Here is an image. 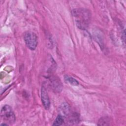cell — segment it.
<instances>
[{
  "mask_svg": "<svg viewBox=\"0 0 126 126\" xmlns=\"http://www.w3.org/2000/svg\"><path fill=\"white\" fill-rule=\"evenodd\" d=\"M25 43L29 49L34 50L37 47L38 38L36 34L32 32H26L24 36Z\"/></svg>",
  "mask_w": 126,
  "mask_h": 126,
  "instance_id": "cell-2",
  "label": "cell"
},
{
  "mask_svg": "<svg viewBox=\"0 0 126 126\" xmlns=\"http://www.w3.org/2000/svg\"><path fill=\"white\" fill-rule=\"evenodd\" d=\"M0 125L1 126H8V124H5V123H2V124H0Z\"/></svg>",
  "mask_w": 126,
  "mask_h": 126,
  "instance_id": "cell-9",
  "label": "cell"
},
{
  "mask_svg": "<svg viewBox=\"0 0 126 126\" xmlns=\"http://www.w3.org/2000/svg\"><path fill=\"white\" fill-rule=\"evenodd\" d=\"M41 100L44 108L46 109H48L50 106V101L46 89L44 86H42L41 88Z\"/></svg>",
  "mask_w": 126,
  "mask_h": 126,
  "instance_id": "cell-4",
  "label": "cell"
},
{
  "mask_svg": "<svg viewBox=\"0 0 126 126\" xmlns=\"http://www.w3.org/2000/svg\"><path fill=\"white\" fill-rule=\"evenodd\" d=\"M64 80L69 83L70 84H71L72 85H73V86H77L79 85V83L74 78H73V77H70V76H69L68 75H65L64 76Z\"/></svg>",
  "mask_w": 126,
  "mask_h": 126,
  "instance_id": "cell-6",
  "label": "cell"
},
{
  "mask_svg": "<svg viewBox=\"0 0 126 126\" xmlns=\"http://www.w3.org/2000/svg\"><path fill=\"white\" fill-rule=\"evenodd\" d=\"M51 83L55 91L59 92L61 91L62 90L61 83L58 79L55 77L52 78V80H51Z\"/></svg>",
  "mask_w": 126,
  "mask_h": 126,
  "instance_id": "cell-5",
  "label": "cell"
},
{
  "mask_svg": "<svg viewBox=\"0 0 126 126\" xmlns=\"http://www.w3.org/2000/svg\"><path fill=\"white\" fill-rule=\"evenodd\" d=\"M0 116L6 123L12 124L15 122V116L11 107L8 105H4L1 109Z\"/></svg>",
  "mask_w": 126,
  "mask_h": 126,
  "instance_id": "cell-3",
  "label": "cell"
},
{
  "mask_svg": "<svg viewBox=\"0 0 126 126\" xmlns=\"http://www.w3.org/2000/svg\"><path fill=\"white\" fill-rule=\"evenodd\" d=\"M64 122L63 116L62 115H59L56 118L53 126H61Z\"/></svg>",
  "mask_w": 126,
  "mask_h": 126,
  "instance_id": "cell-7",
  "label": "cell"
},
{
  "mask_svg": "<svg viewBox=\"0 0 126 126\" xmlns=\"http://www.w3.org/2000/svg\"><path fill=\"white\" fill-rule=\"evenodd\" d=\"M110 123V120L107 117L101 118L98 122V125L100 126H106L109 125Z\"/></svg>",
  "mask_w": 126,
  "mask_h": 126,
  "instance_id": "cell-8",
  "label": "cell"
},
{
  "mask_svg": "<svg viewBox=\"0 0 126 126\" xmlns=\"http://www.w3.org/2000/svg\"><path fill=\"white\" fill-rule=\"evenodd\" d=\"M72 14L76 25L79 29L85 30L88 27L91 19L90 11L85 8H79L73 9Z\"/></svg>",
  "mask_w": 126,
  "mask_h": 126,
  "instance_id": "cell-1",
  "label": "cell"
}]
</instances>
